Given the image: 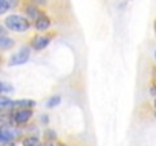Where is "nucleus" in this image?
I'll use <instances>...</instances> for the list:
<instances>
[{
	"instance_id": "1",
	"label": "nucleus",
	"mask_w": 156,
	"mask_h": 146,
	"mask_svg": "<svg viewBox=\"0 0 156 146\" xmlns=\"http://www.w3.org/2000/svg\"><path fill=\"white\" fill-rule=\"evenodd\" d=\"M5 25L8 29L14 32H26L31 26V23L22 15H8L5 20Z\"/></svg>"
},
{
	"instance_id": "2",
	"label": "nucleus",
	"mask_w": 156,
	"mask_h": 146,
	"mask_svg": "<svg viewBox=\"0 0 156 146\" xmlns=\"http://www.w3.org/2000/svg\"><path fill=\"white\" fill-rule=\"evenodd\" d=\"M29 53H31L29 47H22L16 55L11 56V59H9V65H22V64H25V62L29 59Z\"/></svg>"
},
{
	"instance_id": "3",
	"label": "nucleus",
	"mask_w": 156,
	"mask_h": 146,
	"mask_svg": "<svg viewBox=\"0 0 156 146\" xmlns=\"http://www.w3.org/2000/svg\"><path fill=\"white\" fill-rule=\"evenodd\" d=\"M32 117V111L31 110H17L12 116V120L17 125H25L29 122V119Z\"/></svg>"
},
{
	"instance_id": "4",
	"label": "nucleus",
	"mask_w": 156,
	"mask_h": 146,
	"mask_svg": "<svg viewBox=\"0 0 156 146\" xmlns=\"http://www.w3.org/2000/svg\"><path fill=\"white\" fill-rule=\"evenodd\" d=\"M51 43V38L46 35H37L35 38H32L31 41V47L35 50H43L44 47H48V44Z\"/></svg>"
},
{
	"instance_id": "5",
	"label": "nucleus",
	"mask_w": 156,
	"mask_h": 146,
	"mask_svg": "<svg viewBox=\"0 0 156 146\" xmlns=\"http://www.w3.org/2000/svg\"><path fill=\"white\" fill-rule=\"evenodd\" d=\"M17 134L19 132L11 128H0V143H12Z\"/></svg>"
},
{
	"instance_id": "6",
	"label": "nucleus",
	"mask_w": 156,
	"mask_h": 146,
	"mask_svg": "<svg viewBox=\"0 0 156 146\" xmlns=\"http://www.w3.org/2000/svg\"><path fill=\"white\" fill-rule=\"evenodd\" d=\"M34 28L37 29V31H46V29H49L51 28V18L49 17H46V15H41V17H38L35 22H34Z\"/></svg>"
},
{
	"instance_id": "7",
	"label": "nucleus",
	"mask_w": 156,
	"mask_h": 146,
	"mask_svg": "<svg viewBox=\"0 0 156 146\" xmlns=\"http://www.w3.org/2000/svg\"><path fill=\"white\" fill-rule=\"evenodd\" d=\"M32 107H35V102L29 101V99L12 101V108H16V110H31Z\"/></svg>"
},
{
	"instance_id": "8",
	"label": "nucleus",
	"mask_w": 156,
	"mask_h": 146,
	"mask_svg": "<svg viewBox=\"0 0 156 146\" xmlns=\"http://www.w3.org/2000/svg\"><path fill=\"white\" fill-rule=\"evenodd\" d=\"M12 108V101L9 98H5V96H0V113L3 111H8Z\"/></svg>"
},
{
	"instance_id": "9",
	"label": "nucleus",
	"mask_w": 156,
	"mask_h": 146,
	"mask_svg": "<svg viewBox=\"0 0 156 146\" xmlns=\"http://www.w3.org/2000/svg\"><path fill=\"white\" fill-rule=\"evenodd\" d=\"M26 15L28 17H31V18H38V17H41V14H40V11L37 9V6L35 5H29V6H26Z\"/></svg>"
},
{
	"instance_id": "10",
	"label": "nucleus",
	"mask_w": 156,
	"mask_h": 146,
	"mask_svg": "<svg viewBox=\"0 0 156 146\" xmlns=\"http://www.w3.org/2000/svg\"><path fill=\"white\" fill-rule=\"evenodd\" d=\"M14 46V40L8 37H0V50H8Z\"/></svg>"
},
{
	"instance_id": "11",
	"label": "nucleus",
	"mask_w": 156,
	"mask_h": 146,
	"mask_svg": "<svg viewBox=\"0 0 156 146\" xmlns=\"http://www.w3.org/2000/svg\"><path fill=\"white\" fill-rule=\"evenodd\" d=\"M23 146H41V143H40V140L37 137L31 135V137H26L23 140Z\"/></svg>"
},
{
	"instance_id": "12",
	"label": "nucleus",
	"mask_w": 156,
	"mask_h": 146,
	"mask_svg": "<svg viewBox=\"0 0 156 146\" xmlns=\"http://www.w3.org/2000/svg\"><path fill=\"white\" fill-rule=\"evenodd\" d=\"M60 102H61V98H60V96H52V98L48 101L46 107H48V108H54V107H57Z\"/></svg>"
},
{
	"instance_id": "13",
	"label": "nucleus",
	"mask_w": 156,
	"mask_h": 146,
	"mask_svg": "<svg viewBox=\"0 0 156 146\" xmlns=\"http://www.w3.org/2000/svg\"><path fill=\"white\" fill-rule=\"evenodd\" d=\"M0 91H12V87L6 82H0Z\"/></svg>"
},
{
	"instance_id": "14",
	"label": "nucleus",
	"mask_w": 156,
	"mask_h": 146,
	"mask_svg": "<svg viewBox=\"0 0 156 146\" xmlns=\"http://www.w3.org/2000/svg\"><path fill=\"white\" fill-rule=\"evenodd\" d=\"M6 11H8L6 2H5V0H0V15H2V14H5Z\"/></svg>"
},
{
	"instance_id": "15",
	"label": "nucleus",
	"mask_w": 156,
	"mask_h": 146,
	"mask_svg": "<svg viewBox=\"0 0 156 146\" xmlns=\"http://www.w3.org/2000/svg\"><path fill=\"white\" fill-rule=\"evenodd\" d=\"M44 137H46V140H55V132L54 131H44Z\"/></svg>"
},
{
	"instance_id": "16",
	"label": "nucleus",
	"mask_w": 156,
	"mask_h": 146,
	"mask_svg": "<svg viewBox=\"0 0 156 146\" xmlns=\"http://www.w3.org/2000/svg\"><path fill=\"white\" fill-rule=\"evenodd\" d=\"M5 2H6V6H8V9H9V8H14V6H17L19 0H5Z\"/></svg>"
},
{
	"instance_id": "17",
	"label": "nucleus",
	"mask_w": 156,
	"mask_h": 146,
	"mask_svg": "<svg viewBox=\"0 0 156 146\" xmlns=\"http://www.w3.org/2000/svg\"><path fill=\"white\" fill-rule=\"evenodd\" d=\"M44 146H60L55 140H46V144Z\"/></svg>"
},
{
	"instance_id": "18",
	"label": "nucleus",
	"mask_w": 156,
	"mask_h": 146,
	"mask_svg": "<svg viewBox=\"0 0 156 146\" xmlns=\"http://www.w3.org/2000/svg\"><path fill=\"white\" fill-rule=\"evenodd\" d=\"M48 0H32V3L34 5H46Z\"/></svg>"
},
{
	"instance_id": "19",
	"label": "nucleus",
	"mask_w": 156,
	"mask_h": 146,
	"mask_svg": "<svg viewBox=\"0 0 156 146\" xmlns=\"http://www.w3.org/2000/svg\"><path fill=\"white\" fill-rule=\"evenodd\" d=\"M5 32H6V28H3L0 25V37H5Z\"/></svg>"
},
{
	"instance_id": "20",
	"label": "nucleus",
	"mask_w": 156,
	"mask_h": 146,
	"mask_svg": "<svg viewBox=\"0 0 156 146\" xmlns=\"http://www.w3.org/2000/svg\"><path fill=\"white\" fill-rule=\"evenodd\" d=\"M41 120H43L41 123H48V120H49V117H48V116H41Z\"/></svg>"
},
{
	"instance_id": "21",
	"label": "nucleus",
	"mask_w": 156,
	"mask_h": 146,
	"mask_svg": "<svg viewBox=\"0 0 156 146\" xmlns=\"http://www.w3.org/2000/svg\"><path fill=\"white\" fill-rule=\"evenodd\" d=\"M2 146H16V144H14V143H3Z\"/></svg>"
},
{
	"instance_id": "22",
	"label": "nucleus",
	"mask_w": 156,
	"mask_h": 146,
	"mask_svg": "<svg viewBox=\"0 0 156 146\" xmlns=\"http://www.w3.org/2000/svg\"><path fill=\"white\" fill-rule=\"evenodd\" d=\"M154 34H156V20H154Z\"/></svg>"
},
{
	"instance_id": "23",
	"label": "nucleus",
	"mask_w": 156,
	"mask_h": 146,
	"mask_svg": "<svg viewBox=\"0 0 156 146\" xmlns=\"http://www.w3.org/2000/svg\"><path fill=\"white\" fill-rule=\"evenodd\" d=\"M154 59H156V50H154Z\"/></svg>"
},
{
	"instance_id": "24",
	"label": "nucleus",
	"mask_w": 156,
	"mask_h": 146,
	"mask_svg": "<svg viewBox=\"0 0 156 146\" xmlns=\"http://www.w3.org/2000/svg\"><path fill=\"white\" fill-rule=\"evenodd\" d=\"M154 107H156V99H154Z\"/></svg>"
},
{
	"instance_id": "25",
	"label": "nucleus",
	"mask_w": 156,
	"mask_h": 146,
	"mask_svg": "<svg viewBox=\"0 0 156 146\" xmlns=\"http://www.w3.org/2000/svg\"><path fill=\"white\" fill-rule=\"evenodd\" d=\"M60 146H66V144H60Z\"/></svg>"
},
{
	"instance_id": "26",
	"label": "nucleus",
	"mask_w": 156,
	"mask_h": 146,
	"mask_svg": "<svg viewBox=\"0 0 156 146\" xmlns=\"http://www.w3.org/2000/svg\"><path fill=\"white\" fill-rule=\"evenodd\" d=\"M154 116H156V113H154Z\"/></svg>"
}]
</instances>
